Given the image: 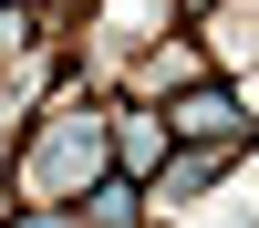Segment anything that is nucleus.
<instances>
[{
  "instance_id": "nucleus-1",
  "label": "nucleus",
  "mask_w": 259,
  "mask_h": 228,
  "mask_svg": "<svg viewBox=\"0 0 259 228\" xmlns=\"http://www.w3.org/2000/svg\"><path fill=\"white\" fill-rule=\"evenodd\" d=\"M239 124V104L218 94V83H187V104H177V135H228Z\"/></svg>"
},
{
  "instance_id": "nucleus-4",
  "label": "nucleus",
  "mask_w": 259,
  "mask_h": 228,
  "mask_svg": "<svg viewBox=\"0 0 259 228\" xmlns=\"http://www.w3.org/2000/svg\"><path fill=\"white\" fill-rule=\"evenodd\" d=\"M21 228H62V218H21Z\"/></svg>"
},
{
  "instance_id": "nucleus-3",
  "label": "nucleus",
  "mask_w": 259,
  "mask_h": 228,
  "mask_svg": "<svg viewBox=\"0 0 259 228\" xmlns=\"http://www.w3.org/2000/svg\"><path fill=\"white\" fill-rule=\"evenodd\" d=\"M94 228H135V187H124V176L94 187Z\"/></svg>"
},
{
  "instance_id": "nucleus-2",
  "label": "nucleus",
  "mask_w": 259,
  "mask_h": 228,
  "mask_svg": "<svg viewBox=\"0 0 259 228\" xmlns=\"http://www.w3.org/2000/svg\"><path fill=\"white\" fill-rule=\"evenodd\" d=\"M207 176H218V156H177V166H166V176H156V197H197Z\"/></svg>"
}]
</instances>
